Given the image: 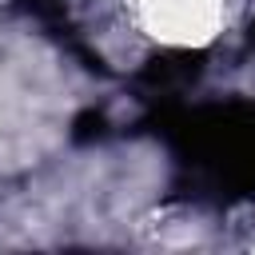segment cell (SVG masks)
<instances>
[{
  "mask_svg": "<svg viewBox=\"0 0 255 255\" xmlns=\"http://www.w3.org/2000/svg\"><path fill=\"white\" fill-rule=\"evenodd\" d=\"M167 131L183 151L215 175L219 187L255 191V108L227 104L167 120Z\"/></svg>",
  "mask_w": 255,
  "mask_h": 255,
  "instance_id": "cell-1",
  "label": "cell"
},
{
  "mask_svg": "<svg viewBox=\"0 0 255 255\" xmlns=\"http://www.w3.org/2000/svg\"><path fill=\"white\" fill-rule=\"evenodd\" d=\"M251 44H255V24H251Z\"/></svg>",
  "mask_w": 255,
  "mask_h": 255,
  "instance_id": "cell-2",
  "label": "cell"
}]
</instances>
